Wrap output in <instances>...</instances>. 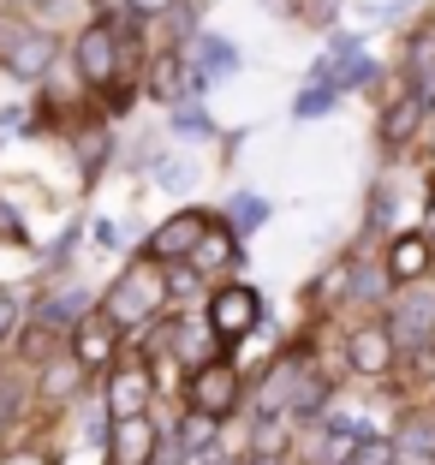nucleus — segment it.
Returning <instances> with one entry per match:
<instances>
[{"mask_svg": "<svg viewBox=\"0 0 435 465\" xmlns=\"http://www.w3.org/2000/svg\"><path fill=\"white\" fill-rule=\"evenodd\" d=\"M162 304H167V274L143 257V262H132V269H120V281H114L108 299H102V316H108L114 329H143V322L162 316Z\"/></svg>", "mask_w": 435, "mask_h": 465, "instance_id": "nucleus-1", "label": "nucleus"}, {"mask_svg": "<svg viewBox=\"0 0 435 465\" xmlns=\"http://www.w3.org/2000/svg\"><path fill=\"white\" fill-rule=\"evenodd\" d=\"M120 66H125V30H120V18H95V25L78 36V78L90 84V90H108V84L120 78Z\"/></svg>", "mask_w": 435, "mask_h": 465, "instance_id": "nucleus-2", "label": "nucleus"}, {"mask_svg": "<svg viewBox=\"0 0 435 465\" xmlns=\"http://www.w3.org/2000/svg\"><path fill=\"white\" fill-rule=\"evenodd\" d=\"M239 394H245V376L227 358H209V364L191 370V411H209L215 424L239 411Z\"/></svg>", "mask_w": 435, "mask_h": 465, "instance_id": "nucleus-3", "label": "nucleus"}, {"mask_svg": "<svg viewBox=\"0 0 435 465\" xmlns=\"http://www.w3.org/2000/svg\"><path fill=\"white\" fill-rule=\"evenodd\" d=\"M388 334H394V346H430L435 341V287H423V274L418 281H400Z\"/></svg>", "mask_w": 435, "mask_h": 465, "instance_id": "nucleus-4", "label": "nucleus"}, {"mask_svg": "<svg viewBox=\"0 0 435 465\" xmlns=\"http://www.w3.org/2000/svg\"><path fill=\"white\" fill-rule=\"evenodd\" d=\"M209 221H215V215H203V209H179V215H167L162 227L143 239V257H150V262H185V251L203 239Z\"/></svg>", "mask_w": 435, "mask_h": 465, "instance_id": "nucleus-5", "label": "nucleus"}, {"mask_svg": "<svg viewBox=\"0 0 435 465\" xmlns=\"http://www.w3.org/2000/svg\"><path fill=\"white\" fill-rule=\"evenodd\" d=\"M262 322V299L251 287H221L215 299H209V329H215V341H239V334H251Z\"/></svg>", "mask_w": 435, "mask_h": 465, "instance_id": "nucleus-6", "label": "nucleus"}, {"mask_svg": "<svg viewBox=\"0 0 435 465\" xmlns=\"http://www.w3.org/2000/svg\"><path fill=\"white\" fill-rule=\"evenodd\" d=\"M102 441H108V460L114 465H150L155 453H162V430H155L143 411H137V418H114Z\"/></svg>", "mask_w": 435, "mask_h": 465, "instance_id": "nucleus-7", "label": "nucleus"}, {"mask_svg": "<svg viewBox=\"0 0 435 465\" xmlns=\"http://www.w3.org/2000/svg\"><path fill=\"white\" fill-rule=\"evenodd\" d=\"M155 406V370L150 364H120L108 370V411L114 418H137Z\"/></svg>", "mask_w": 435, "mask_h": 465, "instance_id": "nucleus-8", "label": "nucleus"}, {"mask_svg": "<svg viewBox=\"0 0 435 465\" xmlns=\"http://www.w3.org/2000/svg\"><path fill=\"white\" fill-rule=\"evenodd\" d=\"M48 60H54V36H48V30H25L18 25L13 36L0 42V66L13 72V78H42Z\"/></svg>", "mask_w": 435, "mask_h": 465, "instance_id": "nucleus-9", "label": "nucleus"}, {"mask_svg": "<svg viewBox=\"0 0 435 465\" xmlns=\"http://www.w3.org/2000/svg\"><path fill=\"white\" fill-rule=\"evenodd\" d=\"M304 370H311L304 352H281V358H274V370L262 376V388H257V411H262V418H281V411L292 406V388H299Z\"/></svg>", "mask_w": 435, "mask_h": 465, "instance_id": "nucleus-10", "label": "nucleus"}, {"mask_svg": "<svg viewBox=\"0 0 435 465\" xmlns=\"http://www.w3.org/2000/svg\"><path fill=\"white\" fill-rule=\"evenodd\" d=\"M394 334L381 329V322H370V329H352L346 334V364L364 370V376H381V370H394Z\"/></svg>", "mask_w": 435, "mask_h": 465, "instance_id": "nucleus-11", "label": "nucleus"}, {"mask_svg": "<svg viewBox=\"0 0 435 465\" xmlns=\"http://www.w3.org/2000/svg\"><path fill=\"white\" fill-rule=\"evenodd\" d=\"M114 341H120V329H114L102 311H90V316H78V341H72V358H78L84 370H95V364H108V358H114Z\"/></svg>", "mask_w": 435, "mask_h": 465, "instance_id": "nucleus-12", "label": "nucleus"}, {"mask_svg": "<svg viewBox=\"0 0 435 465\" xmlns=\"http://www.w3.org/2000/svg\"><path fill=\"white\" fill-rule=\"evenodd\" d=\"M191 48H197V78H191V84H221V78L239 72V48H232L227 36H209V30H203Z\"/></svg>", "mask_w": 435, "mask_h": 465, "instance_id": "nucleus-13", "label": "nucleus"}, {"mask_svg": "<svg viewBox=\"0 0 435 465\" xmlns=\"http://www.w3.org/2000/svg\"><path fill=\"white\" fill-rule=\"evenodd\" d=\"M430 232H411V239H394L388 245V274L394 281H418V274H430Z\"/></svg>", "mask_w": 435, "mask_h": 465, "instance_id": "nucleus-14", "label": "nucleus"}, {"mask_svg": "<svg viewBox=\"0 0 435 465\" xmlns=\"http://www.w3.org/2000/svg\"><path fill=\"white\" fill-rule=\"evenodd\" d=\"M173 346H179L185 364H209V358H215V329H209V316H179Z\"/></svg>", "mask_w": 435, "mask_h": 465, "instance_id": "nucleus-15", "label": "nucleus"}, {"mask_svg": "<svg viewBox=\"0 0 435 465\" xmlns=\"http://www.w3.org/2000/svg\"><path fill=\"white\" fill-rule=\"evenodd\" d=\"M232 251H239V245H232V227L209 221V227H203V239H197V245L185 251V262H191V269H227V262H232Z\"/></svg>", "mask_w": 435, "mask_h": 465, "instance_id": "nucleus-16", "label": "nucleus"}, {"mask_svg": "<svg viewBox=\"0 0 435 465\" xmlns=\"http://www.w3.org/2000/svg\"><path fill=\"white\" fill-rule=\"evenodd\" d=\"M299 453H304V465H341L346 453H352V436H346V430H328V424H316V430H304Z\"/></svg>", "mask_w": 435, "mask_h": 465, "instance_id": "nucleus-17", "label": "nucleus"}, {"mask_svg": "<svg viewBox=\"0 0 435 465\" xmlns=\"http://www.w3.org/2000/svg\"><path fill=\"white\" fill-rule=\"evenodd\" d=\"M423 114H430V108H423V96H418V90H406V96L388 102V114H381V137H388V143H406V137L418 132Z\"/></svg>", "mask_w": 435, "mask_h": 465, "instance_id": "nucleus-18", "label": "nucleus"}, {"mask_svg": "<svg viewBox=\"0 0 435 465\" xmlns=\"http://www.w3.org/2000/svg\"><path fill=\"white\" fill-rule=\"evenodd\" d=\"M185 90H191V66L179 54H162L150 66V96H162V102H185Z\"/></svg>", "mask_w": 435, "mask_h": 465, "instance_id": "nucleus-19", "label": "nucleus"}, {"mask_svg": "<svg viewBox=\"0 0 435 465\" xmlns=\"http://www.w3.org/2000/svg\"><path fill=\"white\" fill-rule=\"evenodd\" d=\"M108 150H114L108 125H72V155H78V167H84V173H102Z\"/></svg>", "mask_w": 435, "mask_h": 465, "instance_id": "nucleus-20", "label": "nucleus"}, {"mask_svg": "<svg viewBox=\"0 0 435 465\" xmlns=\"http://www.w3.org/2000/svg\"><path fill=\"white\" fill-rule=\"evenodd\" d=\"M411 90L423 96V108H435V30H418L411 42Z\"/></svg>", "mask_w": 435, "mask_h": 465, "instance_id": "nucleus-21", "label": "nucleus"}, {"mask_svg": "<svg viewBox=\"0 0 435 465\" xmlns=\"http://www.w3.org/2000/svg\"><path fill=\"white\" fill-rule=\"evenodd\" d=\"M269 215H274V203H269V197H257V192H239V197L227 203V227H232V232H257Z\"/></svg>", "mask_w": 435, "mask_h": 465, "instance_id": "nucleus-22", "label": "nucleus"}, {"mask_svg": "<svg viewBox=\"0 0 435 465\" xmlns=\"http://www.w3.org/2000/svg\"><path fill=\"white\" fill-rule=\"evenodd\" d=\"M78 382H84L78 358H48V370H42V394H48V400H72Z\"/></svg>", "mask_w": 435, "mask_h": 465, "instance_id": "nucleus-23", "label": "nucleus"}, {"mask_svg": "<svg viewBox=\"0 0 435 465\" xmlns=\"http://www.w3.org/2000/svg\"><path fill=\"white\" fill-rule=\"evenodd\" d=\"M173 132L185 137V143H197V137H215V114L203 108V102H173Z\"/></svg>", "mask_w": 435, "mask_h": 465, "instance_id": "nucleus-24", "label": "nucleus"}, {"mask_svg": "<svg viewBox=\"0 0 435 465\" xmlns=\"http://www.w3.org/2000/svg\"><path fill=\"white\" fill-rule=\"evenodd\" d=\"M78 311H90V299L84 292H54V299H42V311H36V322L42 329H66V322H78Z\"/></svg>", "mask_w": 435, "mask_h": 465, "instance_id": "nucleus-25", "label": "nucleus"}, {"mask_svg": "<svg viewBox=\"0 0 435 465\" xmlns=\"http://www.w3.org/2000/svg\"><path fill=\"white\" fill-rule=\"evenodd\" d=\"M215 448V418L209 411H185V424H179V460H191V453Z\"/></svg>", "mask_w": 435, "mask_h": 465, "instance_id": "nucleus-26", "label": "nucleus"}, {"mask_svg": "<svg viewBox=\"0 0 435 465\" xmlns=\"http://www.w3.org/2000/svg\"><path fill=\"white\" fill-rule=\"evenodd\" d=\"M400 448H406L411 460L435 453V411H411V418H406V430H400Z\"/></svg>", "mask_w": 435, "mask_h": 465, "instance_id": "nucleus-27", "label": "nucleus"}, {"mask_svg": "<svg viewBox=\"0 0 435 465\" xmlns=\"http://www.w3.org/2000/svg\"><path fill=\"white\" fill-rule=\"evenodd\" d=\"M328 108H334V90H328V84H311V90L292 102V120H316V114H328Z\"/></svg>", "mask_w": 435, "mask_h": 465, "instance_id": "nucleus-28", "label": "nucleus"}, {"mask_svg": "<svg viewBox=\"0 0 435 465\" xmlns=\"http://www.w3.org/2000/svg\"><path fill=\"white\" fill-rule=\"evenodd\" d=\"M0 239H13V245H25V239H30L25 221H18V209H6V197H0Z\"/></svg>", "mask_w": 435, "mask_h": 465, "instance_id": "nucleus-29", "label": "nucleus"}, {"mask_svg": "<svg viewBox=\"0 0 435 465\" xmlns=\"http://www.w3.org/2000/svg\"><path fill=\"white\" fill-rule=\"evenodd\" d=\"M341 465H388V448H381V441H364V448H358L352 460H341Z\"/></svg>", "mask_w": 435, "mask_h": 465, "instance_id": "nucleus-30", "label": "nucleus"}, {"mask_svg": "<svg viewBox=\"0 0 435 465\" xmlns=\"http://www.w3.org/2000/svg\"><path fill=\"white\" fill-rule=\"evenodd\" d=\"M13 329H18V299L0 287V334H13Z\"/></svg>", "mask_w": 435, "mask_h": 465, "instance_id": "nucleus-31", "label": "nucleus"}, {"mask_svg": "<svg viewBox=\"0 0 435 465\" xmlns=\"http://www.w3.org/2000/svg\"><path fill=\"white\" fill-rule=\"evenodd\" d=\"M137 18H155V13H173V0H125Z\"/></svg>", "mask_w": 435, "mask_h": 465, "instance_id": "nucleus-32", "label": "nucleus"}, {"mask_svg": "<svg viewBox=\"0 0 435 465\" xmlns=\"http://www.w3.org/2000/svg\"><path fill=\"white\" fill-rule=\"evenodd\" d=\"M90 239H95V245H120V221H95Z\"/></svg>", "mask_w": 435, "mask_h": 465, "instance_id": "nucleus-33", "label": "nucleus"}, {"mask_svg": "<svg viewBox=\"0 0 435 465\" xmlns=\"http://www.w3.org/2000/svg\"><path fill=\"white\" fill-rule=\"evenodd\" d=\"M0 465H48V453H36V448H18V453H6Z\"/></svg>", "mask_w": 435, "mask_h": 465, "instance_id": "nucleus-34", "label": "nucleus"}, {"mask_svg": "<svg viewBox=\"0 0 435 465\" xmlns=\"http://www.w3.org/2000/svg\"><path fill=\"white\" fill-rule=\"evenodd\" d=\"M185 179H191V173H185V167H179V162H167V167H162V185H167V192H179Z\"/></svg>", "mask_w": 435, "mask_h": 465, "instance_id": "nucleus-35", "label": "nucleus"}, {"mask_svg": "<svg viewBox=\"0 0 435 465\" xmlns=\"http://www.w3.org/2000/svg\"><path fill=\"white\" fill-rule=\"evenodd\" d=\"M179 465H232V460H221L215 448H203V453H191V460H179Z\"/></svg>", "mask_w": 435, "mask_h": 465, "instance_id": "nucleus-36", "label": "nucleus"}, {"mask_svg": "<svg viewBox=\"0 0 435 465\" xmlns=\"http://www.w3.org/2000/svg\"><path fill=\"white\" fill-rule=\"evenodd\" d=\"M423 227H430V239H435V197H430V209H423Z\"/></svg>", "mask_w": 435, "mask_h": 465, "instance_id": "nucleus-37", "label": "nucleus"}, {"mask_svg": "<svg viewBox=\"0 0 435 465\" xmlns=\"http://www.w3.org/2000/svg\"><path fill=\"white\" fill-rule=\"evenodd\" d=\"M251 465H286V460H281V453H257V460H251Z\"/></svg>", "mask_w": 435, "mask_h": 465, "instance_id": "nucleus-38", "label": "nucleus"}, {"mask_svg": "<svg viewBox=\"0 0 435 465\" xmlns=\"http://www.w3.org/2000/svg\"><path fill=\"white\" fill-rule=\"evenodd\" d=\"M6 6H36V0H6Z\"/></svg>", "mask_w": 435, "mask_h": 465, "instance_id": "nucleus-39", "label": "nucleus"}, {"mask_svg": "<svg viewBox=\"0 0 435 465\" xmlns=\"http://www.w3.org/2000/svg\"><path fill=\"white\" fill-rule=\"evenodd\" d=\"M430 269H435V251H430Z\"/></svg>", "mask_w": 435, "mask_h": 465, "instance_id": "nucleus-40", "label": "nucleus"}]
</instances>
